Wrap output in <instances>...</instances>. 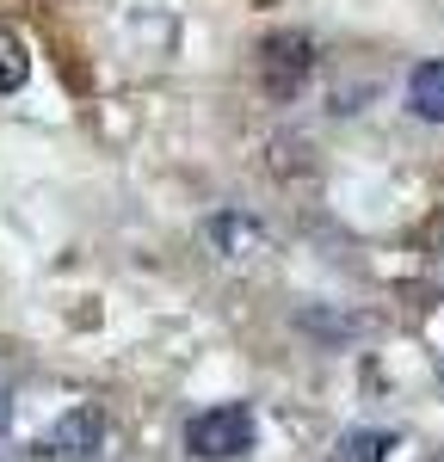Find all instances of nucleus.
<instances>
[{"label":"nucleus","mask_w":444,"mask_h":462,"mask_svg":"<svg viewBox=\"0 0 444 462\" xmlns=\"http://www.w3.org/2000/svg\"><path fill=\"white\" fill-rule=\"evenodd\" d=\"M426 462H444V457H426Z\"/></svg>","instance_id":"10"},{"label":"nucleus","mask_w":444,"mask_h":462,"mask_svg":"<svg viewBox=\"0 0 444 462\" xmlns=\"http://www.w3.org/2000/svg\"><path fill=\"white\" fill-rule=\"evenodd\" d=\"M106 444V413L87 401V407H69L56 426L37 438V457H50V462H80V457H93Z\"/></svg>","instance_id":"3"},{"label":"nucleus","mask_w":444,"mask_h":462,"mask_svg":"<svg viewBox=\"0 0 444 462\" xmlns=\"http://www.w3.org/2000/svg\"><path fill=\"white\" fill-rule=\"evenodd\" d=\"M296 320H302L309 333H328V339H358V333H370L365 315H328V309H302Z\"/></svg>","instance_id":"7"},{"label":"nucleus","mask_w":444,"mask_h":462,"mask_svg":"<svg viewBox=\"0 0 444 462\" xmlns=\"http://www.w3.org/2000/svg\"><path fill=\"white\" fill-rule=\"evenodd\" d=\"M25 74H32L25 43H19L13 32H0V93H19V87H25Z\"/></svg>","instance_id":"8"},{"label":"nucleus","mask_w":444,"mask_h":462,"mask_svg":"<svg viewBox=\"0 0 444 462\" xmlns=\"http://www.w3.org/2000/svg\"><path fill=\"white\" fill-rule=\"evenodd\" d=\"M6 413H13V370H6V357H0V426H6Z\"/></svg>","instance_id":"9"},{"label":"nucleus","mask_w":444,"mask_h":462,"mask_svg":"<svg viewBox=\"0 0 444 462\" xmlns=\"http://www.w3.org/2000/svg\"><path fill=\"white\" fill-rule=\"evenodd\" d=\"M185 450L198 462H235L254 450V413L241 407V401H222V407H204V413H191V426H185Z\"/></svg>","instance_id":"1"},{"label":"nucleus","mask_w":444,"mask_h":462,"mask_svg":"<svg viewBox=\"0 0 444 462\" xmlns=\"http://www.w3.org/2000/svg\"><path fill=\"white\" fill-rule=\"evenodd\" d=\"M210 241H217L222 259H254V253L265 247V228H259L254 216L222 210V216H210Z\"/></svg>","instance_id":"4"},{"label":"nucleus","mask_w":444,"mask_h":462,"mask_svg":"<svg viewBox=\"0 0 444 462\" xmlns=\"http://www.w3.org/2000/svg\"><path fill=\"white\" fill-rule=\"evenodd\" d=\"M407 106L426 124H444V56L439 62H420V69L407 74Z\"/></svg>","instance_id":"5"},{"label":"nucleus","mask_w":444,"mask_h":462,"mask_svg":"<svg viewBox=\"0 0 444 462\" xmlns=\"http://www.w3.org/2000/svg\"><path fill=\"white\" fill-rule=\"evenodd\" d=\"M315 69V43L302 32H272L259 43V87H265V99H296L302 93V80Z\"/></svg>","instance_id":"2"},{"label":"nucleus","mask_w":444,"mask_h":462,"mask_svg":"<svg viewBox=\"0 0 444 462\" xmlns=\"http://www.w3.org/2000/svg\"><path fill=\"white\" fill-rule=\"evenodd\" d=\"M389 450H395V438H389V431L358 426V431H339V444L328 450V462H383Z\"/></svg>","instance_id":"6"}]
</instances>
